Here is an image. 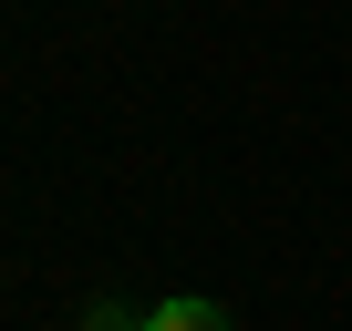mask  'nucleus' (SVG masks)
Returning <instances> with one entry per match:
<instances>
[{
	"mask_svg": "<svg viewBox=\"0 0 352 331\" xmlns=\"http://www.w3.org/2000/svg\"><path fill=\"white\" fill-rule=\"evenodd\" d=\"M94 331H124V321H114V310H94Z\"/></svg>",
	"mask_w": 352,
	"mask_h": 331,
	"instance_id": "nucleus-2",
	"label": "nucleus"
},
{
	"mask_svg": "<svg viewBox=\"0 0 352 331\" xmlns=\"http://www.w3.org/2000/svg\"><path fill=\"white\" fill-rule=\"evenodd\" d=\"M145 331H228V310H218V300H155Z\"/></svg>",
	"mask_w": 352,
	"mask_h": 331,
	"instance_id": "nucleus-1",
	"label": "nucleus"
}]
</instances>
